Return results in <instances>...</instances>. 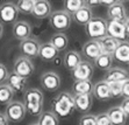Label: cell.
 <instances>
[{"label":"cell","instance_id":"6da1fadb","mask_svg":"<svg viewBox=\"0 0 129 125\" xmlns=\"http://www.w3.org/2000/svg\"><path fill=\"white\" fill-rule=\"evenodd\" d=\"M52 112L57 117L66 118L76 110L75 107V96L69 91L59 92L56 97L52 99L51 103Z\"/></svg>","mask_w":129,"mask_h":125},{"label":"cell","instance_id":"7a4b0ae2","mask_svg":"<svg viewBox=\"0 0 129 125\" xmlns=\"http://www.w3.org/2000/svg\"><path fill=\"white\" fill-rule=\"evenodd\" d=\"M23 104L27 112L31 116H40L43 112L44 96L37 88H29L23 92Z\"/></svg>","mask_w":129,"mask_h":125},{"label":"cell","instance_id":"3957f363","mask_svg":"<svg viewBox=\"0 0 129 125\" xmlns=\"http://www.w3.org/2000/svg\"><path fill=\"white\" fill-rule=\"evenodd\" d=\"M85 33L91 40H101L107 36V21L102 18H93L85 26Z\"/></svg>","mask_w":129,"mask_h":125},{"label":"cell","instance_id":"277c9868","mask_svg":"<svg viewBox=\"0 0 129 125\" xmlns=\"http://www.w3.org/2000/svg\"><path fill=\"white\" fill-rule=\"evenodd\" d=\"M71 22L72 15H70L64 9L55 11L49 18V25L51 26V28L58 31V33H63V32L68 31L71 26Z\"/></svg>","mask_w":129,"mask_h":125},{"label":"cell","instance_id":"5b68a950","mask_svg":"<svg viewBox=\"0 0 129 125\" xmlns=\"http://www.w3.org/2000/svg\"><path fill=\"white\" fill-rule=\"evenodd\" d=\"M26 113H27V110L24 108L23 102L13 101L9 104H7L5 108V115L9 122L13 123L22 122L26 117Z\"/></svg>","mask_w":129,"mask_h":125},{"label":"cell","instance_id":"8992f818","mask_svg":"<svg viewBox=\"0 0 129 125\" xmlns=\"http://www.w3.org/2000/svg\"><path fill=\"white\" fill-rule=\"evenodd\" d=\"M35 67L33 61L24 56H19L15 58L13 64V73H15L19 76H22L24 78H28L34 74Z\"/></svg>","mask_w":129,"mask_h":125},{"label":"cell","instance_id":"52a82bcc","mask_svg":"<svg viewBox=\"0 0 129 125\" xmlns=\"http://www.w3.org/2000/svg\"><path fill=\"white\" fill-rule=\"evenodd\" d=\"M40 83L43 90L48 92H55L60 87V77L55 71H45L40 77Z\"/></svg>","mask_w":129,"mask_h":125},{"label":"cell","instance_id":"ba28073f","mask_svg":"<svg viewBox=\"0 0 129 125\" xmlns=\"http://www.w3.org/2000/svg\"><path fill=\"white\" fill-rule=\"evenodd\" d=\"M94 73V64L90 61H81L80 64L71 71L72 78L76 81H91Z\"/></svg>","mask_w":129,"mask_h":125},{"label":"cell","instance_id":"9c48e42d","mask_svg":"<svg viewBox=\"0 0 129 125\" xmlns=\"http://www.w3.org/2000/svg\"><path fill=\"white\" fill-rule=\"evenodd\" d=\"M19 9L15 3H4L0 5V21L4 24H13L18 20Z\"/></svg>","mask_w":129,"mask_h":125},{"label":"cell","instance_id":"30bf717a","mask_svg":"<svg viewBox=\"0 0 129 125\" xmlns=\"http://www.w3.org/2000/svg\"><path fill=\"white\" fill-rule=\"evenodd\" d=\"M40 48H41V43L35 37H29V39L24 40L20 42V53L22 54V56L28 58H34V57H39L40 54Z\"/></svg>","mask_w":129,"mask_h":125},{"label":"cell","instance_id":"8fae6325","mask_svg":"<svg viewBox=\"0 0 129 125\" xmlns=\"http://www.w3.org/2000/svg\"><path fill=\"white\" fill-rule=\"evenodd\" d=\"M107 35L119 40L120 42L127 41V31L124 21L119 20H108L107 21Z\"/></svg>","mask_w":129,"mask_h":125},{"label":"cell","instance_id":"7c38bea8","mask_svg":"<svg viewBox=\"0 0 129 125\" xmlns=\"http://www.w3.org/2000/svg\"><path fill=\"white\" fill-rule=\"evenodd\" d=\"M102 53H104V49L99 40H90L85 42L81 48V55L92 62L95 61Z\"/></svg>","mask_w":129,"mask_h":125},{"label":"cell","instance_id":"4fadbf2b","mask_svg":"<svg viewBox=\"0 0 129 125\" xmlns=\"http://www.w3.org/2000/svg\"><path fill=\"white\" fill-rule=\"evenodd\" d=\"M12 34L14 39L24 41V40L31 37V26L29 22L24 21V20H19L16 21L12 27Z\"/></svg>","mask_w":129,"mask_h":125},{"label":"cell","instance_id":"5bb4252c","mask_svg":"<svg viewBox=\"0 0 129 125\" xmlns=\"http://www.w3.org/2000/svg\"><path fill=\"white\" fill-rule=\"evenodd\" d=\"M52 14V7H51V3L48 0H35V5H34V9L31 15L36 19L43 20V19L50 18Z\"/></svg>","mask_w":129,"mask_h":125},{"label":"cell","instance_id":"9a60e30c","mask_svg":"<svg viewBox=\"0 0 129 125\" xmlns=\"http://www.w3.org/2000/svg\"><path fill=\"white\" fill-rule=\"evenodd\" d=\"M107 16L109 20H119V21H126L128 18L127 8L122 1H115L111 7L107 8Z\"/></svg>","mask_w":129,"mask_h":125},{"label":"cell","instance_id":"2e32d148","mask_svg":"<svg viewBox=\"0 0 129 125\" xmlns=\"http://www.w3.org/2000/svg\"><path fill=\"white\" fill-rule=\"evenodd\" d=\"M129 78V74L126 69L119 67L111 68L108 71H106L105 81L107 83H123L126 79Z\"/></svg>","mask_w":129,"mask_h":125},{"label":"cell","instance_id":"e0dca14e","mask_svg":"<svg viewBox=\"0 0 129 125\" xmlns=\"http://www.w3.org/2000/svg\"><path fill=\"white\" fill-rule=\"evenodd\" d=\"M27 79L22 76H19L15 73H9L8 79H7V86L12 89L13 91L15 92H24L27 90Z\"/></svg>","mask_w":129,"mask_h":125},{"label":"cell","instance_id":"ac0fdd59","mask_svg":"<svg viewBox=\"0 0 129 125\" xmlns=\"http://www.w3.org/2000/svg\"><path fill=\"white\" fill-rule=\"evenodd\" d=\"M81 61H83V60H81V53L77 52V50H69V52H66L63 56L64 67L70 71L75 70L76 68L80 64Z\"/></svg>","mask_w":129,"mask_h":125},{"label":"cell","instance_id":"d6986e66","mask_svg":"<svg viewBox=\"0 0 129 125\" xmlns=\"http://www.w3.org/2000/svg\"><path fill=\"white\" fill-rule=\"evenodd\" d=\"M93 97H95L99 101H108L111 99V90H109V84L106 82L105 79L96 82L93 87Z\"/></svg>","mask_w":129,"mask_h":125},{"label":"cell","instance_id":"ffe728a7","mask_svg":"<svg viewBox=\"0 0 129 125\" xmlns=\"http://www.w3.org/2000/svg\"><path fill=\"white\" fill-rule=\"evenodd\" d=\"M93 105V95H77L75 96V107L80 112H88Z\"/></svg>","mask_w":129,"mask_h":125},{"label":"cell","instance_id":"44dd1931","mask_svg":"<svg viewBox=\"0 0 129 125\" xmlns=\"http://www.w3.org/2000/svg\"><path fill=\"white\" fill-rule=\"evenodd\" d=\"M58 56V50L55 48L50 42L41 43V48H40L39 57L44 62H51L55 61Z\"/></svg>","mask_w":129,"mask_h":125},{"label":"cell","instance_id":"7402d4cb","mask_svg":"<svg viewBox=\"0 0 129 125\" xmlns=\"http://www.w3.org/2000/svg\"><path fill=\"white\" fill-rule=\"evenodd\" d=\"M92 19H93V12H92V8L88 7L87 5L72 15V20L77 25L83 26V27H85Z\"/></svg>","mask_w":129,"mask_h":125},{"label":"cell","instance_id":"603a6c76","mask_svg":"<svg viewBox=\"0 0 129 125\" xmlns=\"http://www.w3.org/2000/svg\"><path fill=\"white\" fill-rule=\"evenodd\" d=\"M107 115L112 122V125H124L127 123V115L123 112L121 107H113L107 111Z\"/></svg>","mask_w":129,"mask_h":125},{"label":"cell","instance_id":"cb8c5ba5","mask_svg":"<svg viewBox=\"0 0 129 125\" xmlns=\"http://www.w3.org/2000/svg\"><path fill=\"white\" fill-rule=\"evenodd\" d=\"M94 84L92 81H76L72 86V92L73 96L77 95H87L93 92Z\"/></svg>","mask_w":129,"mask_h":125},{"label":"cell","instance_id":"d4e9b609","mask_svg":"<svg viewBox=\"0 0 129 125\" xmlns=\"http://www.w3.org/2000/svg\"><path fill=\"white\" fill-rule=\"evenodd\" d=\"M113 57L121 63L129 64V41H123L113 54Z\"/></svg>","mask_w":129,"mask_h":125},{"label":"cell","instance_id":"484cf974","mask_svg":"<svg viewBox=\"0 0 129 125\" xmlns=\"http://www.w3.org/2000/svg\"><path fill=\"white\" fill-rule=\"evenodd\" d=\"M113 60H114V57H113V55L112 54L102 53L99 57L93 62V64H94V67L98 68V69H100V70L108 71L111 68H113L112 67V64H113Z\"/></svg>","mask_w":129,"mask_h":125},{"label":"cell","instance_id":"4316f807","mask_svg":"<svg viewBox=\"0 0 129 125\" xmlns=\"http://www.w3.org/2000/svg\"><path fill=\"white\" fill-rule=\"evenodd\" d=\"M50 43L59 52H63L69 46V37L65 33H56L51 36Z\"/></svg>","mask_w":129,"mask_h":125},{"label":"cell","instance_id":"83f0119b","mask_svg":"<svg viewBox=\"0 0 129 125\" xmlns=\"http://www.w3.org/2000/svg\"><path fill=\"white\" fill-rule=\"evenodd\" d=\"M100 43L102 46V49H104V53H108V54H114V52L117 49V47L120 46V41L112 36H105L102 37L101 40H99Z\"/></svg>","mask_w":129,"mask_h":125},{"label":"cell","instance_id":"f1b7e54d","mask_svg":"<svg viewBox=\"0 0 129 125\" xmlns=\"http://www.w3.org/2000/svg\"><path fill=\"white\" fill-rule=\"evenodd\" d=\"M36 123L39 125H59L58 117L56 116L51 110H49V111H43L39 116V119H37Z\"/></svg>","mask_w":129,"mask_h":125},{"label":"cell","instance_id":"f546056e","mask_svg":"<svg viewBox=\"0 0 129 125\" xmlns=\"http://www.w3.org/2000/svg\"><path fill=\"white\" fill-rule=\"evenodd\" d=\"M63 5L64 11L69 13L70 15H73L79 9L86 6V1H84V0H68V1H64Z\"/></svg>","mask_w":129,"mask_h":125},{"label":"cell","instance_id":"4dcf8cb0","mask_svg":"<svg viewBox=\"0 0 129 125\" xmlns=\"http://www.w3.org/2000/svg\"><path fill=\"white\" fill-rule=\"evenodd\" d=\"M14 91L7 84H0V104H9L13 102Z\"/></svg>","mask_w":129,"mask_h":125},{"label":"cell","instance_id":"1f68e13d","mask_svg":"<svg viewBox=\"0 0 129 125\" xmlns=\"http://www.w3.org/2000/svg\"><path fill=\"white\" fill-rule=\"evenodd\" d=\"M34 5H35V0H20L16 3V7H18L19 12L24 14V15L33 13Z\"/></svg>","mask_w":129,"mask_h":125},{"label":"cell","instance_id":"d6a6232c","mask_svg":"<svg viewBox=\"0 0 129 125\" xmlns=\"http://www.w3.org/2000/svg\"><path fill=\"white\" fill-rule=\"evenodd\" d=\"M112 98L122 97V83H108Z\"/></svg>","mask_w":129,"mask_h":125},{"label":"cell","instance_id":"836d02e7","mask_svg":"<svg viewBox=\"0 0 129 125\" xmlns=\"http://www.w3.org/2000/svg\"><path fill=\"white\" fill-rule=\"evenodd\" d=\"M79 125H96V117L91 113H86L79 119Z\"/></svg>","mask_w":129,"mask_h":125},{"label":"cell","instance_id":"e575fe53","mask_svg":"<svg viewBox=\"0 0 129 125\" xmlns=\"http://www.w3.org/2000/svg\"><path fill=\"white\" fill-rule=\"evenodd\" d=\"M96 117V125H112V122L109 117H108L107 112H101L95 115Z\"/></svg>","mask_w":129,"mask_h":125},{"label":"cell","instance_id":"d590c367","mask_svg":"<svg viewBox=\"0 0 129 125\" xmlns=\"http://www.w3.org/2000/svg\"><path fill=\"white\" fill-rule=\"evenodd\" d=\"M8 76H9L8 69L5 67V64L0 63V84H6Z\"/></svg>","mask_w":129,"mask_h":125},{"label":"cell","instance_id":"8d00e7d4","mask_svg":"<svg viewBox=\"0 0 129 125\" xmlns=\"http://www.w3.org/2000/svg\"><path fill=\"white\" fill-rule=\"evenodd\" d=\"M122 97L129 98V78L122 83Z\"/></svg>","mask_w":129,"mask_h":125},{"label":"cell","instance_id":"74e56055","mask_svg":"<svg viewBox=\"0 0 129 125\" xmlns=\"http://www.w3.org/2000/svg\"><path fill=\"white\" fill-rule=\"evenodd\" d=\"M121 109L123 110V112L127 115V117H129V98H124L120 104Z\"/></svg>","mask_w":129,"mask_h":125},{"label":"cell","instance_id":"f35d334b","mask_svg":"<svg viewBox=\"0 0 129 125\" xmlns=\"http://www.w3.org/2000/svg\"><path fill=\"white\" fill-rule=\"evenodd\" d=\"M8 124H9V120L6 117V115L0 112V125H8Z\"/></svg>","mask_w":129,"mask_h":125},{"label":"cell","instance_id":"ab89813d","mask_svg":"<svg viewBox=\"0 0 129 125\" xmlns=\"http://www.w3.org/2000/svg\"><path fill=\"white\" fill-rule=\"evenodd\" d=\"M86 5L88 7H92L93 6H96V5H101V1H96V0H90V1H86Z\"/></svg>","mask_w":129,"mask_h":125},{"label":"cell","instance_id":"60d3db41","mask_svg":"<svg viewBox=\"0 0 129 125\" xmlns=\"http://www.w3.org/2000/svg\"><path fill=\"white\" fill-rule=\"evenodd\" d=\"M115 1L114 0H107V1H105V0H104V1H101V5H106V6H108V7H111L112 5H113V4H114Z\"/></svg>","mask_w":129,"mask_h":125},{"label":"cell","instance_id":"b9f144b4","mask_svg":"<svg viewBox=\"0 0 129 125\" xmlns=\"http://www.w3.org/2000/svg\"><path fill=\"white\" fill-rule=\"evenodd\" d=\"M124 24H126V31H127V35L129 36V15L128 18L126 19V21H124Z\"/></svg>","mask_w":129,"mask_h":125},{"label":"cell","instance_id":"7bdbcfd3","mask_svg":"<svg viewBox=\"0 0 129 125\" xmlns=\"http://www.w3.org/2000/svg\"><path fill=\"white\" fill-rule=\"evenodd\" d=\"M3 35H4V25L0 22V39L3 37Z\"/></svg>","mask_w":129,"mask_h":125},{"label":"cell","instance_id":"ee69618b","mask_svg":"<svg viewBox=\"0 0 129 125\" xmlns=\"http://www.w3.org/2000/svg\"><path fill=\"white\" fill-rule=\"evenodd\" d=\"M29 125H39L37 123H31V124H29Z\"/></svg>","mask_w":129,"mask_h":125}]
</instances>
